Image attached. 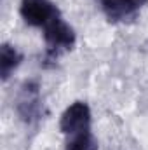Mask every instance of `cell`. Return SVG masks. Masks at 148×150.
<instances>
[{"label":"cell","mask_w":148,"mask_h":150,"mask_svg":"<svg viewBox=\"0 0 148 150\" xmlns=\"http://www.w3.org/2000/svg\"><path fill=\"white\" fill-rule=\"evenodd\" d=\"M44 38L47 45V58H45L47 61H54L59 58L61 52L73 49L75 40H77L73 28L61 16L52 19L44 28Z\"/></svg>","instance_id":"1"},{"label":"cell","mask_w":148,"mask_h":150,"mask_svg":"<svg viewBox=\"0 0 148 150\" xmlns=\"http://www.w3.org/2000/svg\"><path fill=\"white\" fill-rule=\"evenodd\" d=\"M19 12L26 25L37 28H45L52 19L61 16L59 9L51 0H21Z\"/></svg>","instance_id":"2"},{"label":"cell","mask_w":148,"mask_h":150,"mask_svg":"<svg viewBox=\"0 0 148 150\" xmlns=\"http://www.w3.org/2000/svg\"><path fill=\"white\" fill-rule=\"evenodd\" d=\"M59 129L65 136H73L77 133L91 129V108L84 101L72 103L61 115Z\"/></svg>","instance_id":"3"},{"label":"cell","mask_w":148,"mask_h":150,"mask_svg":"<svg viewBox=\"0 0 148 150\" xmlns=\"http://www.w3.org/2000/svg\"><path fill=\"white\" fill-rule=\"evenodd\" d=\"M110 23H125L134 19L148 0H99Z\"/></svg>","instance_id":"4"},{"label":"cell","mask_w":148,"mask_h":150,"mask_svg":"<svg viewBox=\"0 0 148 150\" xmlns=\"http://www.w3.org/2000/svg\"><path fill=\"white\" fill-rule=\"evenodd\" d=\"M18 113L19 117L25 120V122H33L40 117V108H42V103H40V93H38V86L37 82H26L19 93V98H18Z\"/></svg>","instance_id":"5"},{"label":"cell","mask_w":148,"mask_h":150,"mask_svg":"<svg viewBox=\"0 0 148 150\" xmlns=\"http://www.w3.org/2000/svg\"><path fill=\"white\" fill-rule=\"evenodd\" d=\"M21 61H23V54L14 45L2 44V47H0V75H2V80H7L14 74V70L21 65Z\"/></svg>","instance_id":"6"},{"label":"cell","mask_w":148,"mask_h":150,"mask_svg":"<svg viewBox=\"0 0 148 150\" xmlns=\"http://www.w3.org/2000/svg\"><path fill=\"white\" fill-rule=\"evenodd\" d=\"M66 150H98V140L91 133V129L77 133L73 136H68L66 140Z\"/></svg>","instance_id":"7"}]
</instances>
